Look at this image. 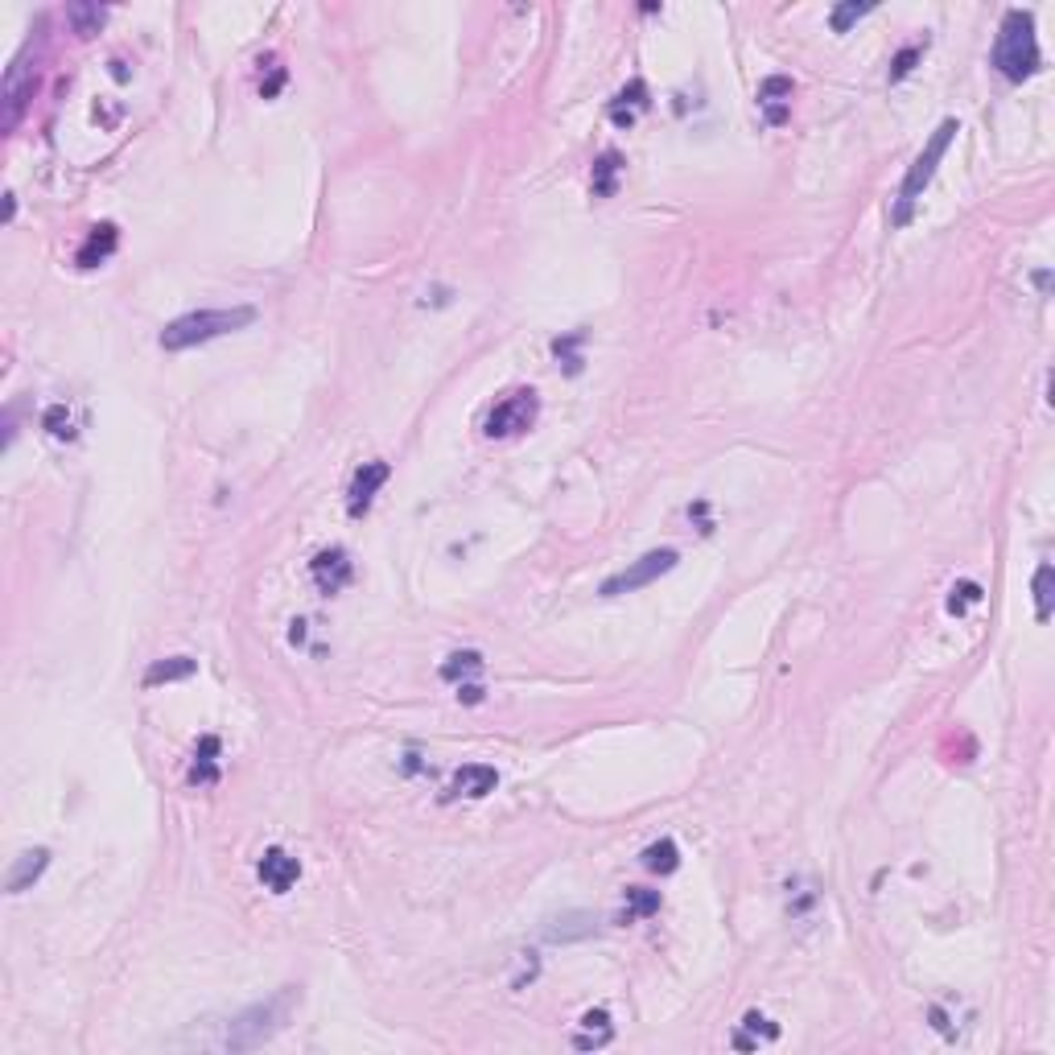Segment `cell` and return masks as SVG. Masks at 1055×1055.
Returning a JSON list of instances; mask_svg holds the SVG:
<instances>
[{"instance_id": "1", "label": "cell", "mask_w": 1055, "mask_h": 1055, "mask_svg": "<svg viewBox=\"0 0 1055 1055\" xmlns=\"http://www.w3.org/2000/svg\"><path fill=\"white\" fill-rule=\"evenodd\" d=\"M994 66L1002 71V79H1010V83L1031 79L1039 66H1043L1039 38H1035V17L1027 9H1010L1002 17L998 46H994Z\"/></svg>"}, {"instance_id": "2", "label": "cell", "mask_w": 1055, "mask_h": 1055, "mask_svg": "<svg viewBox=\"0 0 1055 1055\" xmlns=\"http://www.w3.org/2000/svg\"><path fill=\"white\" fill-rule=\"evenodd\" d=\"M252 322H256L252 305H235V310H194V314L174 318L161 330V347L165 351H190V347H202V343L223 338L231 330H244Z\"/></svg>"}, {"instance_id": "3", "label": "cell", "mask_w": 1055, "mask_h": 1055, "mask_svg": "<svg viewBox=\"0 0 1055 1055\" xmlns=\"http://www.w3.org/2000/svg\"><path fill=\"white\" fill-rule=\"evenodd\" d=\"M289 1006H293V990H281L277 998L256 1002V1006H248L244 1014H235L231 1023H227V1031H223V1047H227V1051H252V1047H264L272 1035H281Z\"/></svg>"}, {"instance_id": "4", "label": "cell", "mask_w": 1055, "mask_h": 1055, "mask_svg": "<svg viewBox=\"0 0 1055 1055\" xmlns=\"http://www.w3.org/2000/svg\"><path fill=\"white\" fill-rule=\"evenodd\" d=\"M957 132H961V124H957V120H940V128L928 136L924 153L911 161L907 178H903V190H899V207H895V223H899V227H907V223H911L915 202H920V198H924V190L932 186V178H936V169H940V161H944L948 145L957 141Z\"/></svg>"}, {"instance_id": "5", "label": "cell", "mask_w": 1055, "mask_h": 1055, "mask_svg": "<svg viewBox=\"0 0 1055 1055\" xmlns=\"http://www.w3.org/2000/svg\"><path fill=\"white\" fill-rule=\"evenodd\" d=\"M536 417H540V396L532 388H520V392H507L491 408L483 433L487 437H520V433H528L536 425Z\"/></svg>"}, {"instance_id": "6", "label": "cell", "mask_w": 1055, "mask_h": 1055, "mask_svg": "<svg viewBox=\"0 0 1055 1055\" xmlns=\"http://www.w3.org/2000/svg\"><path fill=\"white\" fill-rule=\"evenodd\" d=\"M676 549H656V553H643L639 561H631L623 573H615V577H606L602 582V598H619V594H635V590H643V586H652L656 577H664V573H672L676 569Z\"/></svg>"}, {"instance_id": "7", "label": "cell", "mask_w": 1055, "mask_h": 1055, "mask_svg": "<svg viewBox=\"0 0 1055 1055\" xmlns=\"http://www.w3.org/2000/svg\"><path fill=\"white\" fill-rule=\"evenodd\" d=\"M256 874H260V882H264L272 895H289L297 887V878H301V862L289 854V849L272 845V849H264V854H260Z\"/></svg>"}, {"instance_id": "8", "label": "cell", "mask_w": 1055, "mask_h": 1055, "mask_svg": "<svg viewBox=\"0 0 1055 1055\" xmlns=\"http://www.w3.org/2000/svg\"><path fill=\"white\" fill-rule=\"evenodd\" d=\"M388 462H363L359 470H355V479H351V487H347V512L359 520V516H367V507H371V499H376V491L388 483Z\"/></svg>"}, {"instance_id": "9", "label": "cell", "mask_w": 1055, "mask_h": 1055, "mask_svg": "<svg viewBox=\"0 0 1055 1055\" xmlns=\"http://www.w3.org/2000/svg\"><path fill=\"white\" fill-rule=\"evenodd\" d=\"M792 95H796V79L792 75H767L759 83V108L767 116V124H788L792 116Z\"/></svg>"}, {"instance_id": "10", "label": "cell", "mask_w": 1055, "mask_h": 1055, "mask_svg": "<svg viewBox=\"0 0 1055 1055\" xmlns=\"http://www.w3.org/2000/svg\"><path fill=\"white\" fill-rule=\"evenodd\" d=\"M33 95V66H25V58H17L9 66V79H5V128L13 132L21 112H25V99Z\"/></svg>"}, {"instance_id": "11", "label": "cell", "mask_w": 1055, "mask_h": 1055, "mask_svg": "<svg viewBox=\"0 0 1055 1055\" xmlns=\"http://www.w3.org/2000/svg\"><path fill=\"white\" fill-rule=\"evenodd\" d=\"M310 573H314V582H318L322 594H338L351 582V561H347L343 549H326V553H318L310 561Z\"/></svg>"}, {"instance_id": "12", "label": "cell", "mask_w": 1055, "mask_h": 1055, "mask_svg": "<svg viewBox=\"0 0 1055 1055\" xmlns=\"http://www.w3.org/2000/svg\"><path fill=\"white\" fill-rule=\"evenodd\" d=\"M499 784V771L487 767V763H466L454 771L450 779V796H466V800H483L487 792H495Z\"/></svg>"}, {"instance_id": "13", "label": "cell", "mask_w": 1055, "mask_h": 1055, "mask_svg": "<svg viewBox=\"0 0 1055 1055\" xmlns=\"http://www.w3.org/2000/svg\"><path fill=\"white\" fill-rule=\"evenodd\" d=\"M648 83L643 79H631L615 99H610V120H615L619 128H631L635 120H639V112H648Z\"/></svg>"}, {"instance_id": "14", "label": "cell", "mask_w": 1055, "mask_h": 1055, "mask_svg": "<svg viewBox=\"0 0 1055 1055\" xmlns=\"http://www.w3.org/2000/svg\"><path fill=\"white\" fill-rule=\"evenodd\" d=\"M46 866H50V849H25V854L13 862L9 878H5V891H9V895L29 891L33 882H38V878L46 874Z\"/></svg>"}, {"instance_id": "15", "label": "cell", "mask_w": 1055, "mask_h": 1055, "mask_svg": "<svg viewBox=\"0 0 1055 1055\" xmlns=\"http://www.w3.org/2000/svg\"><path fill=\"white\" fill-rule=\"evenodd\" d=\"M116 244H120V231H116V223H99V227H91V235L83 240V248H79V268H95V264H104L112 252H116Z\"/></svg>"}, {"instance_id": "16", "label": "cell", "mask_w": 1055, "mask_h": 1055, "mask_svg": "<svg viewBox=\"0 0 1055 1055\" xmlns=\"http://www.w3.org/2000/svg\"><path fill=\"white\" fill-rule=\"evenodd\" d=\"M198 672V660L190 656H169V660H153L145 668V689H157V685H174V680H190Z\"/></svg>"}, {"instance_id": "17", "label": "cell", "mask_w": 1055, "mask_h": 1055, "mask_svg": "<svg viewBox=\"0 0 1055 1055\" xmlns=\"http://www.w3.org/2000/svg\"><path fill=\"white\" fill-rule=\"evenodd\" d=\"M219 751H223V742H219L215 734H207V738L198 742L190 784H215V779H219Z\"/></svg>"}, {"instance_id": "18", "label": "cell", "mask_w": 1055, "mask_h": 1055, "mask_svg": "<svg viewBox=\"0 0 1055 1055\" xmlns=\"http://www.w3.org/2000/svg\"><path fill=\"white\" fill-rule=\"evenodd\" d=\"M610 1039H615V1027H610V1014H606V1010H586V1014H582V1035L573 1039V1047L590 1051V1047H606Z\"/></svg>"}, {"instance_id": "19", "label": "cell", "mask_w": 1055, "mask_h": 1055, "mask_svg": "<svg viewBox=\"0 0 1055 1055\" xmlns=\"http://www.w3.org/2000/svg\"><path fill=\"white\" fill-rule=\"evenodd\" d=\"M590 932H594V915H586V911H569V915H561V920H553L549 928H544V936H549L553 944L586 940Z\"/></svg>"}, {"instance_id": "20", "label": "cell", "mask_w": 1055, "mask_h": 1055, "mask_svg": "<svg viewBox=\"0 0 1055 1055\" xmlns=\"http://www.w3.org/2000/svg\"><path fill=\"white\" fill-rule=\"evenodd\" d=\"M441 676H446L450 685H474V680L483 676V656L479 652H454L446 664H441Z\"/></svg>"}, {"instance_id": "21", "label": "cell", "mask_w": 1055, "mask_h": 1055, "mask_svg": "<svg viewBox=\"0 0 1055 1055\" xmlns=\"http://www.w3.org/2000/svg\"><path fill=\"white\" fill-rule=\"evenodd\" d=\"M643 870H652V874H672L676 866H680V849H676V841L672 837H660V841H652L648 849H643Z\"/></svg>"}, {"instance_id": "22", "label": "cell", "mask_w": 1055, "mask_h": 1055, "mask_svg": "<svg viewBox=\"0 0 1055 1055\" xmlns=\"http://www.w3.org/2000/svg\"><path fill=\"white\" fill-rule=\"evenodd\" d=\"M619 169H623V157H619V153H602V157L594 161V194H598V198H610V194H615Z\"/></svg>"}, {"instance_id": "23", "label": "cell", "mask_w": 1055, "mask_h": 1055, "mask_svg": "<svg viewBox=\"0 0 1055 1055\" xmlns=\"http://www.w3.org/2000/svg\"><path fill=\"white\" fill-rule=\"evenodd\" d=\"M660 911V891H648V887H627V920H652Z\"/></svg>"}, {"instance_id": "24", "label": "cell", "mask_w": 1055, "mask_h": 1055, "mask_svg": "<svg viewBox=\"0 0 1055 1055\" xmlns=\"http://www.w3.org/2000/svg\"><path fill=\"white\" fill-rule=\"evenodd\" d=\"M104 17H108V9H99V5H71L66 9V21L75 25L79 38H91V33L104 25Z\"/></svg>"}, {"instance_id": "25", "label": "cell", "mask_w": 1055, "mask_h": 1055, "mask_svg": "<svg viewBox=\"0 0 1055 1055\" xmlns=\"http://www.w3.org/2000/svg\"><path fill=\"white\" fill-rule=\"evenodd\" d=\"M1035 619L1039 623L1051 619V565L1047 561L1035 569Z\"/></svg>"}, {"instance_id": "26", "label": "cell", "mask_w": 1055, "mask_h": 1055, "mask_svg": "<svg viewBox=\"0 0 1055 1055\" xmlns=\"http://www.w3.org/2000/svg\"><path fill=\"white\" fill-rule=\"evenodd\" d=\"M977 602H981V586L977 582H957L952 594H948V615H965V610L977 606Z\"/></svg>"}, {"instance_id": "27", "label": "cell", "mask_w": 1055, "mask_h": 1055, "mask_svg": "<svg viewBox=\"0 0 1055 1055\" xmlns=\"http://www.w3.org/2000/svg\"><path fill=\"white\" fill-rule=\"evenodd\" d=\"M42 425H46V433L58 437V441L75 437V425H71V413H66V404H50V408H46V417H42Z\"/></svg>"}, {"instance_id": "28", "label": "cell", "mask_w": 1055, "mask_h": 1055, "mask_svg": "<svg viewBox=\"0 0 1055 1055\" xmlns=\"http://www.w3.org/2000/svg\"><path fill=\"white\" fill-rule=\"evenodd\" d=\"M870 9H874V5H858V0H845V5H837V9H833V29H837V33H845L849 25H854L858 17H866Z\"/></svg>"}, {"instance_id": "29", "label": "cell", "mask_w": 1055, "mask_h": 1055, "mask_svg": "<svg viewBox=\"0 0 1055 1055\" xmlns=\"http://www.w3.org/2000/svg\"><path fill=\"white\" fill-rule=\"evenodd\" d=\"M920 54H924V46H907V50H899V54H895V62H891V83L907 79V75H911V66L920 62Z\"/></svg>"}, {"instance_id": "30", "label": "cell", "mask_w": 1055, "mask_h": 1055, "mask_svg": "<svg viewBox=\"0 0 1055 1055\" xmlns=\"http://www.w3.org/2000/svg\"><path fill=\"white\" fill-rule=\"evenodd\" d=\"M742 1023H746V1027H751L755 1035H763V1039H775V1035H779V1027H771V1018H763L759 1010H751V1014H746V1018H742Z\"/></svg>"}, {"instance_id": "31", "label": "cell", "mask_w": 1055, "mask_h": 1055, "mask_svg": "<svg viewBox=\"0 0 1055 1055\" xmlns=\"http://www.w3.org/2000/svg\"><path fill=\"white\" fill-rule=\"evenodd\" d=\"M458 701L479 705V701H483V685H479V680H474V685H458Z\"/></svg>"}]
</instances>
